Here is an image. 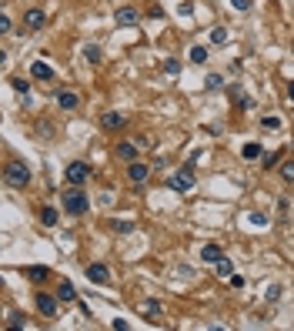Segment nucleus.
Instances as JSON below:
<instances>
[{
    "label": "nucleus",
    "instance_id": "obj_9",
    "mask_svg": "<svg viewBox=\"0 0 294 331\" xmlns=\"http://www.w3.org/2000/svg\"><path fill=\"white\" fill-rule=\"evenodd\" d=\"M24 24H27V30H44L47 14H44V10H27V14H24Z\"/></svg>",
    "mask_w": 294,
    "mask_h": 331
},
{
    "label": "nucleus",
    "instance_id": "obj_25",
    "mask_svg": "<svg viewBox=\"0 0 294 331\" xmlns=\"http://www.w3.org/2000/svg\"><path fill=\"white\" fill-rule=\"evenodd\" d=\"M281 178H284V181H288V184H294V157H291V161H284V164H281Z\"/></svg>",
    "mask_w": 294,
    "mask_h": 331
},
{
    "label": "nucleus",
    "instance_id": "obj_37",
    "mask_svg": "<svg viewBox=\"0 0 294 331\" xmlns=\"http://www.w3.org/2000/svg\"><path fill=\"white\" fill-rule=\"evenodd\" d=\"M0 30H3V34L10 30V17H7V14H0Z\"/></svg>",
    "mask_w": 294,
    "mask_h": 331
},
{
    "label": "nucleus",
    "instance_id": "obj_14",
    "mask_svg": "<svg viewBox=\"0 0 294 331\" xmlns=\"http://www.w3.org/2000/svg\"><path fill=\"white\" fill-rule=\"evenodd\" d=\"M201 257L207 261V264H214V261H220V257H224V251H220V244H204V248H201Z\"/></svg>",
    "mask_w": 294,
    "mask_h": 331
},
{
    "label": "nucleus",
    "instance_id": "obj_32",
    "mask_svg": "<svg viewBox=\"0 0 294 331\" xmlns=\"http://www.w3.org/2000/svg\"><path fill=\"white\" fill-rule=\"evenodd\" d=\"M247 221H251V224H268V214H261V211H254V214H247Z\"/></svg>",
    "mask_w": 294,
    "mask_h": 331
},
{
    "label": "nucleus",
    "instance_id": "obj_28",
    "mask_svg": "<svg viewBox=\"0 0 294 331\" xmlns=\"http://www.w3.org/2000/svg\"><path fill=\"white\" fill-rule=\"evenodd\" d=\"M14 87H17V91L27 97V91H30V80H27V77H14Z\"/></svg>",
    "mask_w": 294,
    "mask_h": 331
},
{
    "label": "nucleus",
    "instance_id": "obj_20",
    "mask_svg": "<svg viewBox=\"0 0 294 331\" xmlns=\"http://www.w3.org/2000/svg\"><path fill=\"white\" fill-rule=\"evenodd\" d=\"M84 57H87V64H100V47H97V44H87V47H84Z\"/></svg>",
    "mask_w": 294,
    "mask_h": 331
},
{
    "label": "nucleus",
    "instance_id": "obj_6",
    "mask_svg": "<svg viewBox=\"0 0 294 331\" xmlns=\"http://www.w3.org/2000/svg\"><path fill=\"white\" fill-rule=\"evenodd\" d=\"M124 124H127V117H124V114H117V110L100 114V127H104V130H121Z\"/></svg>",
    "mask_w": 294,
    "mask_h": 331
},
{
    "label": "nucleus",
    "instance_id": "obj_10",
    "mask_svg": "<svg viewBox=\"0 0 294 331\" xmlns=\"http://www.w3.org/2000/svg\"><path fill=\"white\" fill-rule=\"evenodd\" d=\"M30 77H37V80H50V77H54V67H50L47 60H34V64H30Z\"/></svg>",
    "mask_w": 294,
    "mask_h": 331
},
{
    "label": "nucleus",
    "instance_id": "obj_5",
    "mask_svg": "<svg viewBox=\"0 0 294 331\" xmlns=\"http://www.w3.org/2000/svg\"><path fill=\"white\" fill-rule=\"evenodd\" d=\"M87 174H91V167L84 164V161L67 164V184H84V181H87Z\"/></svg>",
    "mask_w": 294,
    "mask_h": 331
},
{
    "label": "nucleus",
    "instance_id": "obj_7",
    "mask_svg": "<svg viewBox=\"0 0 294 331\" xmlns=\"http://www.w3.org/2000/svg\"><path fill=\"white\" fill-rule=\"evenodd\" d=\"M137 311L144 314L147 321H157V318L164 314V308H161V301H150V298H147V301H141V305H137Z\"/></svg>",
    "mask_w": 294,
    "mask_h": 331
},
{
    "label": "nucleus",
    "instance_id": "obj_3",
    "mask_svg": "<svg viewBox=\"0 0 294 331\" xmlns=\"http://www.w3.org/2000/svg\"><path fill=\"white\" fill-rule=\"evenodd\" d=\"M167 184H171L177 194H187V191L194 187V171H191V167H181L177 174H171V181H167Z\"/></svg>",
    "mask_w": 294,
    "mask_h": 331
},
{
    "label": "nucleus",
    "instance_id": "obj_18",
    "mask_svg": "<svg viewBox=\"0 0 294 331\" xmlns=\"http://www.w3.org/2000/svg\"><path fill=\"white\" fill-rule=\"evenodd\" d=\"M57 298H60V301H74V298H77V291H74L71 281H60V288H57Z\"/></svg>",
    "mask_w": 294,
    "mask_h": 331
},
{
    "label": "nucleus",
    "instance_id": "obj_36",
    "mask_svg": "<svg viewBox=\"0 0 294 331\" xmlns=\"http://www.w3.org/2000/svg\"><path fill=\"white\" fill-rule=\"evenodd\" d=\"M231 284H234V291H241V288H244L247 281H244V278H241V275H231Z\"/></svg>",
    "mask_w": 294,
    "mask_h": 331
},
{
    "label": "nucleus",
    "instance_id": "obj_19",
    "mask_svg": "<svg viewBox=\"0 0 294 331\" xmlns=\"http://www.w3.org/2000/svg\"><path fill=\"white\" fill-rule=\"evenodd\" d=\"M214 271H218L220 278H231V275H234V264H231L227 257H220V261H214Z\"/></svg>",
    "mask_w": 294,
    "mask_h": 331
},
{
    "label": "nucleus",
    "instance_id": "obj_2",
    "mask_svg": "<svg viewBox=\"0 0 294 331\" xmlns=\"http://www.w3.org/2000/svg\"><path fill=\"white\" fill-rule=\"evenodd\" d=\"M87 207H91V198H87L80 187H74V191L64 194V211H67V214L80 218V214H87Z\"/></svg>",
    "mask_w": 294,
    "mask_h": 331
},
{
    "label": "nucleus",
    "instance_id": "obj_38",
    "mask_svg": "<svg viewBox=\"0 0 294 331\" xmlns=\"http://www.w3.org/2000/svg\"><path fill=\"white\" fill-rule=\"evenodd\" d=\"M288 94H291V101H294V80H291V87H288Z\"/></svg>",
    "mask_w": 294,
    "mask_h": 331
},
{
    "label": "nucleus",
    "instance_id": "obj_31",
    "mask_svg": "<svg viewBox=\"0 0 294 331\" xmlns=\"http://www.w3.org/2000/svg\"><path fill=\"white\" fill-rule=\"evenodd\" d=\"M261 161H264V167H274L277 161H281V154H277V151H271V154H264Z\"/></svg>",
    "mask_w": 294,
    "mask_h": 331
},
{
    "label": "nucleus",
    "instance_id": "obj_15",
    "mask_svg": "<svg viewBox=\"0 0 294 331\" xmlns=\"http://www.w3.org/2000/svg\"><path fill=\"white\" fill-rule=\"evenodd\" d=\"M117 157H124V161H134V157H137V144H130V141H121V144H117Z\"/></svg>",
    "mask_w": 294,
    "mask_h": 331
},
{
    "label": "nucleus",
    "instance_id": "obj_11",
    "mask_svg": "<svg viewBox=\"0 0 294 331\" xmlns=\"http://www.w3.org/2000/svg\"><path fill=\"white\" fill-rule=\"evenodd\" d=\"M77 104H80V97H77L74 91H57V107L60 110H74Z\"/></svg>",
    "mask_w": 294,
    "mask_h": 331
},
{
    "label": "nucleus",
    "instance_id": "obj_22",
    "mask_svg": "<svg viewBox=\"0 0 294 331\" xmlns=\"http://www.w3.org/2000/svg\"><path fill=\"white\" fill-rule=\"evenodd\" d=\"M261 127L264 130H281V117H277V114H268V117L261 121Z\"/></svg>",
    "mask_w": 294,
    "mask_h": 331
},
{
    "label": "nucleus",
    "instance_id": "obj_26",
    "mask_svg": "<svg viewBox=\"0 0 294 331\" xmlns=\"http://www.w3.org/2000/svg\"><path fill=\"white\" fill-rule=\"evenodd\" d=\"M211 44H227V30H224V27H214V30H211Z\"/></svg>",
    "mask_w": 294,
    "mask_h": 331
},
{
    "label": "nucleus",
    "instance_id": "obj_34",
    "mask_svg": "<svg viewBox=\"0 0 294 331\" xmlns=\"http://www.w3.org/2000/svg\"><path fill=\"white\" fill-rule=\"evenodd\" d=\"M234 10H251V0H231Z\"/></svg>",
    "mask_w": 294,
    "mask_h": 331
},
{
    "label": "nucleus",
    "instance_id": "obj_35",
    "mask_svg": "<svg viewBox=\"0 0 294 331\" xmlns=\"http://www.w3.org/2000/svg\"><path fill=\"white\" fill-rule=\"evenodd\" d=\"M164 71L167 74H177V71H181V64H177V60H164Z\"/></svg>",
    "mask_w": 294,
    "mask_h": 331
},
{
    "label": "nucleus",
    "instance_id": "obj_27",
    "mask_svg": "<svg viewBox=\"0 0 294 331\" xmlns=\"http://www.w3.org/2000/svg\"><path fill=\"white\" fill-rule=\"evenodd\" d=\"M20 325H27V321H24V314H7V328H20Z\"/></svg>",
    "mask_w": 294,
    "mask_h": 331
},
{
    "label": "nucleus",
    "instance_id": "obj_1",
    "mask_svg": "<svg viewBox=\"0 0 294 331\" xmlns=\"http://www.w3.org/2000/svg\"><path fill=\"white\" fill-rule=\"evenodd\" d=\"M3 181H7V187H27L30 184V167L24 164V161H7Z\"/></svg>",
    "mask_w": 294,
    "mask_h": 331
},
{
    "label": "nucleus",
    "instance_id": "obj_24",
    "mask_svg": "<svg viewBox=\"0 0 294 331\" xmlns=\"http://www.w3.org/2000/svg\"><path fill=\"white\" fill-rule=\"evenodd\" d=\"M204 87H207V91H220V87H224V77H220V74H211V77L204 80Z\"/></svg>",
    "mask_w": 294,
    "mask_h": 331
},
{
    "label": "nucleus",
    "instance_id": "obj_8",
    "mask_svg": "<svg viewBox=\"0 0 294 331\" xmlns=\"http://www.w3.org/2000/svg\"><path fill=\"white\" fill-rule=\"evenodd\" d=\"M87 281H94V284H107L110 281L107 264H87Z\"/></svg>",
    "mask_w": 294,
    "mask_h": 331
},
{
    "label": "nucleus",
    "instance_id": "obj_33",
    "mask_svg": "<svg viewBox=\"0 0 294 331\" xmlns=\"http://www.w3.org/2000/svg\"><path fill=\"white\" fill-rule=\"evenodd\" d=\"M277 298H281V284H271L268 288V301H277Z\"/></svg>",
    "mask_w": 294,
    "mask_h": 331
},
{
    "label": "nucleus",
    "instance_id": "obj_12",
    "mask_svg": "<svg viewBox=\"0 0 294 331\" xmlns=\"http://www.w3.org/2000/svg\"><path fill=\"white\" fill-rule=\"evenodd\" d=\"M137 17H141V14H137L134 7H121V10L114 14V20H117L121 27H130V24H137Z\"/></svg>",
    "mask_w": 294,
    "mask_h": 331
},
{
    "label": "nucleus",
    "instance_id": "obj_23",
    "mask_svg": "<svg viewBox=\"0 0 294 331\" xmlns=\"http://www.w3.org/2000/svg\"><path fill=\"white\" fill-rule=\"evenodd\" d=\"M241 154H244L247 161H257V157H261V144H254V141H251V144H244V151H241Z\"/></svg>",
    "mask_w": 294,
    "mask_h": 331
},
{
    "label": "nucleus",
    "instance_id": "obj_13",
    "mask_svg": "<svg viewBox=\"0 0 294 331\" xmlns=\"http://www.w3.org/2000/svg\"><path fill=\"white\" fill-rule=\"evenodd\" d=\"M127 174H130V181H134V184H144L147 174H150V167L141 164V161H130V171H127Z\"/></svg>",
    "mask_w": 294,
    "mask_h": 331
},
{
    "label": "nucleus",
    "instance_id": "obj_21",
    "mask_svg": "<svg viewBox=\"0 0 294 331\" xmlns=\"http://www.w3.org/2000/svg\"><path fill=\"white\" fill-rule=\"evenodd\" d=\"M191 60H194V64H207V47H201V44L191 47Z\"/></svg>",
    "mask_w": 294,
    "mask_h": 331
},
{
    "label": "nucleus",
    "instance_id": "obj_4",
    "mask_svg": "<svg viewBox=\"0 0 294 331\" xmlns=\"http://www.w3.org/2000/svg\"><path fill=\"white\" fill-rule=\"evenodd\" d=\"M57 301H60V298H54V294L37 291V311L44 314V318H57Z\"/></svg>",
    "mask_w": 294,
    "mask_h": 331
},
{
    "label": "nucleus",
    "instance_id": "obj_17",
    "mask_svg": "<svg viewBox=\"0 0 294 331\" xmlns=\"http://www.w3.org/2000/svg\"><path fill=\"white\" fill-rule=\"evenodd\" d=\"M24 275L30 278V281H44V278L50 275V268H44V264H34V268H27Z\"/></svg>",
    "mask_w": 294,
    "mask_h": 331
},
{
    "label": "nucleus",
    "instance_id": "obj_30",
    "mask_svg": "<svg viewBox=\"0 0 294 331\" xmlns=\"http://www.w3.org/2000/svg\"><path fill=\"white\" fill-rule=\"evenodd\" d=\"M114 231H134V221H110Z\"/></svg>",
    "mask_w": 294,
    "mask_h": 331
},
{
    "label": "nucleus",
    "instance_id": "obj_16",
    "mask_svg": "<svg viewBox=\"0 0 294 331\" xmlns=\"http://www.w3.org/2000/svg\"><path fill=\"white\" fill-rule=\"evenodd\" d=\"M40 221H44L47 228H54L57 221H60V211H57V207H40Z\"/></svg>",
    "mask_w": 294,
    "mask_h": 331
},
{
    "label": "nucleus",
    "instance_id": "obj_29",
    "mask_svg": "<svg viewBox=\"0 0 294 331\" xmlns=\"http://www.w3.org/2000/svg\"><path fill=\"white\" fill-rule=\"evenodd\" d=\"M234 101H241V107H244V110H251V107H254V101H251L247 94H241V91H234Z\"/></svg>",
    "mask_w": 294,
    "mask_h": 331
}]
</instances>
